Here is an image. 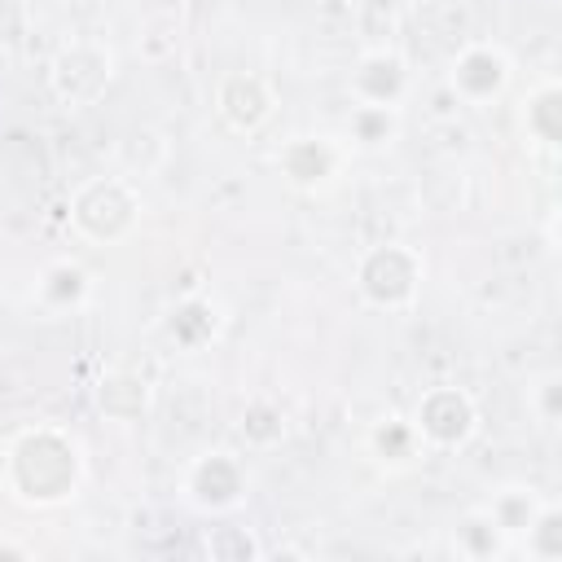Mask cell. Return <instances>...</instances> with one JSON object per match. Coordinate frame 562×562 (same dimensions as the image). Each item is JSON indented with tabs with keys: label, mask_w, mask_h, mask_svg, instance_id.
<instances>
[{
	"label": "cell",
	"mask_w": 562,
	"mask_h": 562,
	"mask_svg": "<svg viewBox=\"0 0 562 562\" xmlns=\"http://www.w3.org/2000/svg\"><path fill=\"white\" fill-rule=\"evenodd\" d=\"M522 127L536 145L553 149L562 140V88L558 79H540L522 101Z\"/></svg>",
	"instance_id": "obj_13"
},
{
	"label": "cell",
	"mask_w": 562,
	"mask_h": 562,
	"mask_svg": "<svg viewBox=\"0 0 562 562\" xmlns=\"http://www.w3.org/2000/svg\"><path fill=\"white\" fill-rule=\"evenodd\" d=\"M417 285H422V255L400 241L373 246L356 268V290L369 307L400 312L417 299Z\"/></svg>",
	"instance_id": "obj_2"
},
{
	"label": "cell",
	"mask_w": 562,
	"mask_h": 562,
	"mask_svg": "<svg viewBox=\"0 0 562 562\" xmlns=\"http://www.w3.org/2000/svg\"><path fill=\"white\" fill-rule=\"evenodd\" d=\"M408 83H413L408 61L395 48H369L347 79L356 105H386V110H400V101L408 97Z\"/></svg>",
	"instance_id": "obj_9"
},
{
	"label": "cell",
	"mask_w": 562,
	"mask_h": 562,
	"mask_svg": "<svg viewBox=\"0 0 562 562\" xmlns=\"http://www.w3.org/2000/svg\"><path fill=\"white\" fill-rule=\"evenodd\" d=\"M364 13H378V18H391V13H400L404 9V0H356Z\"/></svg>",
	"instance_id": "obj_21"
},
{
	"label": "cell",
	"mask_w": 562,
	"mask_h": 562,
	"mask_svg": "<svg viewBox=\"0 0 562 562\" xmlns=\"http://www.w3.org/2000/svg\"><path fill=\"white\" fill-rule=\"evenodd\" d=\"M88 290H92L88 272L79 263H70V259L48 263L40 272V281H35V299H40L44 312H75V307L88 303Z\"/></svg>",
	"instance_id": "obj_11"
},
{
	"label": "cell",
	"mask_w": 562,
	"mask_h": 562,
	"mask_svg": "<svg viewBox=\"0 0 562 562\" xmlns=\"http://www.w3.org/2000/svg\"><path fill=\"white\" fill-rule=\"evenodd\" d=\"M246 487H250L246 465H241L233 452H202L198 461H189L184 483H180L184 501H189L193 509H206V514H228V509H237V505L246 501Z\"/></svg>",
	"instance_id": "obj_5"
},
{
	"label": "cell",
	"mask_w": 562,
	"mask_h": 562,
	"mask_svg": "<svg viewBox=\"0 0 562 562\" xmlns=\"http://www.w3.org/2000/svg\"><path fill=\"white\" fill-rule=\"evenodd\" d=\"M452 549L461 553V558H470V562H496V558H505L509 549H514V540L496 527V518L479 505V509H470L465 518H461V527H457V536H452Z\"/></svg>",
	"instance_id": "obj_12"
},
{
	"label": "cell",
	"mask_w": 562,
	"mask_h": 562,
	"mask_svg": "<svg viewBox=\"0 0 562 562\" xmlns=\"http://www.w3.org/2000/svg\"><path fill=\"white\" fill-rule=\"evenodd\" d=\"M408 422L426 448H465L479 430V408L461 386H430Z\"/></svg>",
	"instance_id": "obj_3"
},
{
	"label": "cell",
	"mask_w": 562,
	"mask_h": 562,
	"mask_svg": "<svg viewBox=\"0 0 562 562\" xmlns=\"http://www.w3.org/2000/svg\"><path fill=\"white\" fill-rule=\"evenodd\" d=\"M342 158H347V149H342L334 136H294V140L281 145L277 167H281V176H285L294 189L316 193V189H329V184L338 180Z\"/></svg>",
	"instance_id": "obj_8"
},
{
	"label": "cell",
	"mask_w": 562,
	"mask_h": 562,
	"mask_svg": "<svg viewBox=\"0 0 562 562\" xmlns=\"http://www.w3.org/2000/svg\"><path fill=\"white\" fill-rule=\"evenodd\" d=\"M241 435L250 439V443H277L281 435H285V417H281V408L277 404H268V400H255L246 413H241Z\"/></svg>",
	"instance_id": "obj_19"
},
{
	"label": "cell",
	"mask_w": 562,
	"mask_h": 562,
	"mask_svg": "<svg viewBox=\"0 0 562 562\" xmlns=\"http://www.w3.org/2000/svg\"><path fill=\"white\" fill-rule=\"evenodd\" d=\"M395 132H400V110H386V105H351L347 136L360 149H382V145L395 140Z\"/></svg>",
	"instance_id": "obj_16"
},
{
	"label": "cell",
	"mask_w": 562,
	"mask_h": 562,
	"mask_svg": "<svg viewBox=\"0 0 562 562\" xmlns=\"http://www.w3.org/2000/svg\"><path fill=\"white\" fill-rule=\"evenodd\" d=\"M0 110H4V88H0Z\"/></svg>",
	"instance_id": "obj_23"
},
{
	"label": "cell",
	"mask_w": 562,
	"mask_h": 562,
	"mask_svg": "<svg viewBox=\"0 0 562 562\" xmlns=\"http://www.w3.org/2000/svg\"><path fill=\"white\" fill-rule=\"evenodd\" d=\"M215 114L233 132H259L272 119V88L250 70L224 75L220 88H215Z\"/></svg>",
	"instance_id": "obj_10"
},
{
	"label": "cell",
	"mask_w": 562,
	"mask_h": 562,
	"mask_svg": "<svg viewBox=\"0 0 562 562\" xmlns=\"http://www.w3.org/2000/svg\"><path fill=\"white\" fill-rule=\"evenodd\" d=\"M518 544L536 562H558L562 558V509L553 501H544V509L531 518V527L518 536Z\"/></svg>",
	"instance_id": "obj_17"
},
{
	"label": "cell",
	"mask_w": 562,
	"mask_h": 562,
	"mask_svg": "<svg viewBox=\"0 0 562 562\" xmlns=\"http://www.w3.org/2000/svg\"><path fill=\"white\" fill-rule=\"evenodd\" d=\"M544 501H549V496H540L536 487H496L483 509H487V514L496 518V527L518 544V536L531 527V518L544 509Z\"/></svg>",
	"instance_id": "obj_14"
},
{
	"label": "cell",
	"mask_w": 562,
	"mask_h": 562,
	"mask_svg": "<svg viewBox=\"0 0 562 562\" xmlns=\"http://www.w3.org/2000/svg\"><path fill=\"white\" fill-rule=\"evenodd\" d=\"M167 329H171V338H176L180 347H202V342L215 338V307H211L206 299H184V303L171 312Z\"/></svg>",
	"instance_id": "obj_18"
},
{
	"label": "cell",
	"mask_w": 562,
	"mask_h": 562,
	"mask_svg": "<svg viewBox=\"0 0 562 562\" xmlns=\"http://www.w3.org/2000/svg\"><path fill=\"white\" fill-rule=\"evenodd\" d=\"M4 479H9V448L0 443V483H4Z\"/></svg>",
	"instance_id": "obj_22"
},
{
	"label": "cell",
	"mask_w": 562,
	"mask_h": 562,
	"mask_svg": "<svg viewBox=\"0 0 562 562\" xmlns=\"http://www.w3.org/2000/svg\"><path fill=\"white\" fill-rule=\"evenodd\" d=\"M70 215H75V228L88 241H101L105 246V241H119V237L132 233V224H136V198L119 180H97V184L79 189Z\"/></svg>",
	"instance_id": "obj_6"
},
{
	"label": "cell",
	"mask_w": 562,
	"mask_h": 562,
	"mask_svg": "<svg viewBox=\"0 0 562 562\" xmlns=\"http://www.w3.org/2000/svg\"><path fill=\"white\" fill-rule=\"evenodd\" d=\"M110 75H114L110 53H105L101 44L79 40V44H66V48L57 53V61H53V92H57L66 105H92V101L105 92Z\"/></svg>",
	"instance_id": "obj_7"
},
{
	"label": "cell",
	"mask_w": 562,
	"mask_h": 562,
	"mask_svg": "<svg viewBox=\"0 0 562 562\" xmlns=\"http://www.w3.org/2000/svg\"><path fill=\"white\" fill-rule=\"evenodd\" d=\"M509 75H514L509 53L501 44L479 40V44H465L448 61V92L465 105H487L509 88Z\"/></svg>",
	"instance_id": "obj_4"
},
{
	"label": "cell",
	"mask_w": 562,
	"mask_h": 562,
	"mask_svg": "<svg viewBox=\"0 0 562 562\" xmlns=\"http://www.w3.org/2000/svg\"><path fill=\"white\" fill-rule=\"evenodd\" d=\"M527 404H531V413H536L544 426H558V417H562V378H558V373L536 378L531 391H527Z\"/></svg>",
	"instance_id": "obj_20"
},
{
	"label": "cell",
	"mask_w": 562,
	"mask_h": 562,
	"mask_svg": "<svg viewBox=\"0 0 562 562\" xmlns=\"http://www.w3.org/2000/svg\"><path fill=\"white\" fill-rule=\"evenodd\" d=\"M369 452L378 461H386V465H413L426 452V443H422V435L413 430L408 417H382L369 430Z\"/></svg>",
	"instance_id": "obj_15"
},
{
	"label": "cell",
	"mask_w": 562,
	"mask_h": 562,
	"mask_svg": "<svg viewBox=\"0 0 562 562\" xmlns=\"http://www.w3.org/2000/svg\"><path fill=\"white\" fill-rule=\"evenodd\" d=\"M83 474L79 461V443L53 426L26 430L13 448H9V483L22 492V501L35 505H57L66 496H75Z\"/></svg>",
	"instance_id": "obj_1"
}]
</instances>
